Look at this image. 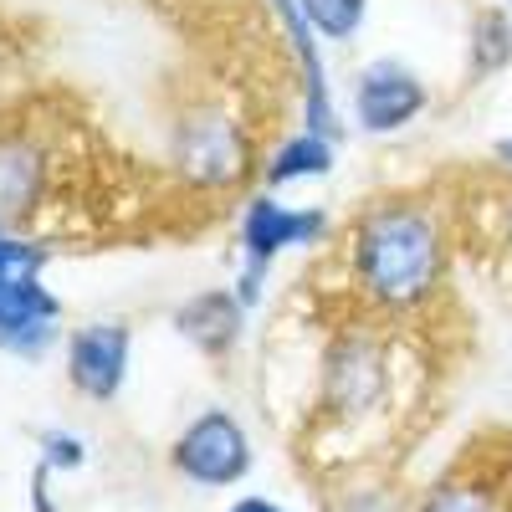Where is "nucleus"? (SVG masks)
Returning a JSON list of instances; mask_svg holds the SVG:
<instances>
[{
	"mask_svg": "<svg viewBox=\"0 0 512 512\" xmlns=\"http://www.w3.org/2000/svg\"><path fill=\"white\" fill-rule=\"evenodd\" d=\"M502 231H507V251H512V200H507V216H502Z\"/></svg>",
	"mask_w": 512,
	"mask_h": 512,
	"instance_id": "a211bd4d",
	"label": "nucleus"
},
{
	"mask_svg": "<svg viewBox=\"0 0 512 512\" xmlns=\"http://www.w3.org/2000/svg\"><path fill=\"white\" fill-rule=\"evenodd\" d=\"M88 461V446H82L77 436H67V431H47L41 436V466H47V472H77V466Z\"/></svg>",
	"mask_w": 512,
	"mask_h": 512,
	"instance_id": "2eb2a0df",
	"label": "nucleus"
},
{
	"mask_svg": "<svg viewBox=\"0 0 512 512\" xmlns=\"http://www.w3.org/2000/svg\"><path fill=\"white\" fill-rule=\"evenodd\" d=\"M128 354H134V333L118 318H98L67 338V379L77 395L88 400H113L128 379Z\"/></svg>",
	"mask_w": 512,
	"mask_h": 512,
	"instance_id": "6e6552de",
	"label": "nucleus"
},
{
	"mask_svg": "<svg viewBox=\"0 0 512 512\" xmlns=\"http://www.w3.org/2000/svg\"><path fill=\"white\" fill-rule=\"evenodd\" d=\"M466 62H472V77H497V72L512 67V11H507V6L477 11Z\"/></svg>",
	"mask_w": 512,
	"mask_h": 512,
	"instance_id": "ddd939ff",
	"label": "nucleus"
},
{
	"mask_svg": "<svg viewBox=\"0 0 512 512\" xmlns=\"http://www.w3.org/2000/svg\"><path fill=\"white\" fill-rule=\"evenodd\" d=\"M415 512H512V487L497 472H472L461 466L446 482H436L420 497Z\"/></svg>",
	"mask_w": 512,
	"mask_h": 512,
	"instance_id": "f8f14e48",
	"label": "nucleus"
},
{
	"mask_svg": "<svg viewBox=\"0 0 512 512\" xmlns=\"http://www.w3.org/2000/svg\"><path fill=\"white\" fill-rule=\"evenodd\" d=\"M507 11H512V0H507Z\"/></svg>",
	"mask_w": 512,
	"mask_h": 512,
	"instance_id": "6ab92c4d",
	"label": "nucleus"
},
{
	"mask_svg": "<svg viewBox=\"0 0 512 512\" xmlns=\"http://www.w3.org/2000/svg\"><path fill=\"white\" fill-rule=\"evenodd\" d=\"M175 466L200 482V487H231L251 472V441L241 431V420L226 410H205L185 425V436L175 441Z\"/></svg>",
	"mask_w": 512,
	"mask_h": 512,
	"instance_id": "39448f33",
	"label": "nucleus"
},
{
	"mask_svg": "<svg viewBox=\"0 0 512 512\" xmlns=\"http://www.w3.org/2000/svg\"><path fill=\"white\" fill-rule=\"evenodd\" d=\"M231 512H282L272 497H241V502H231Z\"/></svg>",
	"mask_w": 512,
	"mask_h": 512,
	"instance_id": "dca6fc26",
	"label": "nucleus"
},
{
	"mask_svg": "<svg viewBox=\"0 0 512 512\" xmlns=\"http://www.w3.org/2000/svg\"><path fill=\"white\" fill-rule=\"evenodd\" d=\"M282 36H287V52L297 62V77H303V128H318L328 139H344V123H338L333 108V88H328V67H323V36L313 31L303 0H267Z\"/></svg>",
	"mask_w": 512,
	"mask_h": 512,
	"instance_id": "0eeeda50",
	"label": "nucleus"
},
{
	"mask_svg": "<svg viewBox=\"0 0 512 512\" xmlns=\"http://www.w3.org/2000/svg\"><path fill=\"white\" fill-rule=\"evenodd\" d=\"M492 159H497V164L507 169V175H512V134H507V139H497V149H492Z\"/></svg>",
	"mask_w": 512,
	"mask_h": 512,
	"instance_id": "f3484780",
	"label": "nucleus"
},
{
	"mask_svg": "<svg viewBox=\"0 0 512 512\" xmlns=\"http://www.w3.org/2000/svg\"><path fill=\"white\" fill-rule=\"evenodd\" d=\"M349 108H354V123L364 134H400V128H410L425 108H431V93H425V82L405 62L379 57L354 77Z\"/></svg>",
	"mask_w": 512,
	"mask_h": 512,
	"instance_id": "423d86ee",
	"label": "nucleus"
},
{
	"mask_svg": "<svg viewBox=\"0 0 512 512\" xmlns=\"http://www.w3.org/2000/svg\"><path fill=\"white\" fill-rule=\"evenodd\" d=\"M333 159H338V139L318 134V128H297V134H287L267 164H262V180L272 190L282 185H303V180H328L333 175Z\"/></svg>",
	"mask_w": 512,
	"mask_h": 512,
	"instance_id": "9b49d317",
	"label": "nucleus"
},
{
	"mask_svg": "<svg viewBox=\"0 0 512 512\" xmlns=\"http://www.w3.org/2000/svg\"><path fill=\"white\" fill-rule=\"evenodd\" d=\"M246 303L236 297V287H210L195 292L185 308H175V328L190 338V344L210 359H226L241 344V328H246Z\"/></svg>",
	"mask_w": 512,
	"mask_h": 512,
	"instance_id": "1a4fd4ad",
	"label": "nucleus"
},
{
	"mask_svg": "<svg viewBox=\"0 0 512 512\" xmlns=\"http://www.w3.org/2000/svg\"><path fill=\"white\" fill-rule=\"evenodd\" d=\"M47 256L41 241L0 221V349L16 359H41L57 344L62 297L47 287Z\"/></svg>",
	"mask_w": 512,
	"mask_h": 512,
	"instance_id": "f03ea898",
	"label": "nucleus"
},
{
	"mask_svg": "<svg viewBox=\"0 0 512 512\" xmlns=\"http://www.w3.org/2000/svg\"><path fill=\"white\" fill-rule=\"evenodd\" d=\"M451 241L425 200H379L349 231V272L369 308L415 313L446 287Z\"/></svg>",
	"mask_w": 512,
	"mask_h": 512,
	"instance_id": "f257e3e1",
	"label": "nucleus"
},
{
	"mask_svg": "<svg viewBox=\"0 0 512 512\" xmlns=\"http://www.w3.org/2000/svg\"><path fill=\"white\" fill-rule=\"evenodd\" d=\"M47 190V149L26 134H0V221H21Z\"/></svg>",
	"mask_w": 512,
	"mask_h": 512,
	"instance_id": "9d476101",
	"label": "nucleus"
},
{
	"mask_svg": "<svg viewBox=\"0 0 512 512\" xmlns=\"http://www.w3.org/2000/svg\"><path fill=\"white\" fill-rule=\"evenodd\" d=\"M328 236V216L318 205H287L282 195L262 190L241 205L236 221V246H241V277H236V297L246 308L262 303V282L267 272L297 246H318Z\"/></svg>",
	"mask_w": 512,
	"mask_h": 512,
	"instance_id": "7ed1b4c3",
	"label": "nucleus"
},
{
	"mask_svg": "<svg viewBox=\"0 0 512 512\" xmlns=\"http://www.w3.org/2000/svg\"><path fill=\"white\" fill-rule=\"evenodd\" d=\"M303 11L323 41H349L369 16V0H303Z\"/></svg>",
	"mask_w": 512,
	"mask_h": 512,
	"instance_id": "4468645a",
	"label": "nucleus"
},
{
	"mask_svg": "<svg viewBox=\"0 0 512 512\" xmlns=\"http://www.w3.org/2000/svg\"><path fill=\"white\" fill-rule=\"evenodd\" d=\"M384 395H390V344L364 328L338 333L333 349L323 354V395H318L323 420L333 425L364 420L384 405Z\"/></svg>",
	"mask_w": 512,
	"mask_h": 512,
	"instance_id": "20e7f679",
	"label": "nucleus"
}]
</instances>
